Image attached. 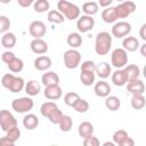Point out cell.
Segmentation results:
<instances>
[{
  "mask_svg": "<svg viewBox=\"0 0 146 146\" xmlns=\"http://www.w3.org/2000/svg\"><path fill=\"white\" fill-rule=\"evenodd\" d=\"M112 34L106 31L97 33L95 39V51L99 56H105L110 52L112 47Z\"/></svg>",
  "mask_w": 146,
  "mask_h": 146,
  "instance_id": "1",
  "label": "cell"
},
{
  "mask_svg": "<svg viewBox=\"0 0 146 146\" xmlns=\"http://www.w3.org/2000/svg\"><path fill=\"white\" fill-rule=\"evenodd\" d=\"M63 113H62V111L59 110V107H56L50 114H49V116L47 117L51 123H54V124H58L59 123V121H60V119L63 117Z\"/></svg>",
  "mask_w": 146,
  "mask_h": 146,
  "instance_id": "40",
  "label": "cell"
},
{
  "mask_svg": "<svg viewBox=\"0 0 146 146\" xmlns=\"http://www.w3.org/2000/svg\"><path fill=\"white\" fill-rule=\"evenodd\" d=\"M14 127H17L16 117L8 110H1V112H0V128H1V130L7 132L9 129H11Z\"/></svg>",
  "mask_w": 146,
  "mask_h": 146,
  "instance_id": "6",
  "label": "cell"
},
{
  "mask_svg": "<svg viewBox=\"0 0 146 146\" xmlns=\"http://www.w3.org/2000/svg\"><path fill=\"white\" fill-rule=\"evenodd\" d=\"M25 84H26V83H25V81H24L23 78L15 75V78H14L13 82L10 83L8 90H9L10 92H13V94H16V92H19V91H22L23 89H25Z\"/></svg>",
  "mask_w": 146,
  "mask_h": 146,
  "instance_id": "26",
  "label": "cell"
},
{
  "mask_svg": "<svg viewBox=\"0 0 146 146\" xmlns=\"http://www.w3.org/2000/svg\"><path fill=\"white\" fill-rule=\"evenodd\" d=\"M51 59L46 55H41L34 59V67L38 71H48L51 67Z\"/></svg>",
  "mask_w": 146,
  "mask_h": 146,
  "instance_id": "17",
  "label": "cell"
},
{
  "mask_svg": "<svg viewBox=\"0 0 146 146\" xmlns=\"http://www.w3.org/2000/svg\"><path fill=\"white\" fill-rule=\"evenodd\" d=\"M112 82L114 86L116 87H122V86H125L129 81V78L124 71V68H116V71H114L112 73Z\"/></svg>",
  "mask_w": 146,
  "mask_h": 146,
  "instance_id": "12",
  "label": "cell"
},
{
  "mask_svg": "<svg viewBox=\"0 0 146 146\" xmlns=\"http://www.w3.org/2000/svg\"><path fill=\"white\" fill-rule=\"evenodd\" d=\"M129 137V135H128V132L125 131V130H123V129H120V130H116L114 133H113V141L116 144V145H119V146H121L122 145V143L127 139Z\"/></svg>",
  "mask_w": 146,
  "mask_h": 146,
  "instance_id": "37",
  "label": "cell"
},
{
  "mask_svg": "<svg viewBox=\"0 0 146 146\" xmlns=\"http://www.w3.org/2000/svg\"><path fill=\"white\" fill-rule=\"evenodd\" d=\"M6 137H8L13 143H16L19 137H21V130L18 127H14L11 129H9L7 132H6Z\"/></svg>",
  "mask_w": 146,
  "mask_h": 146,
  "instance_id": "41",
  "label": "cell"
},
{
  "mask_svg": "<svg viewBox=\"0 0 146 146\" xmlns=\"http://www.w3.org/2000/svg\"><path fill=\"white\" fill-rule=\"evenodd\" d=\"M7 67L11 73H19L24 67V62L21 58L15 57L11 62H9L7 64Z\"/></svg>",
  "mask_w": 146,
  "mask_h": 146,
  "instance_id": "32",
  "label": "cell"
},
{
  "mask_svg": "<svg viewBox=\"0 0 146 146\" xmlns=\"http://www.w3.org/2000/svg\"><path fill=\"white\" fill-rule=\"evenodd\" d=\"M103 145L104 146H114L115 143L114 141H105V143H103Z\"/></svg>",
  "mask_w": 146,
  "mask_h": 146,
  "instance_id": "53",
  "label": "cell"
},
{
  "mask_svg": "<svg viewBox=\"0 0 146 146\" xmlns=\"http://www.w3.org/2000/svg\"><path fill=\"white\" fill-rule=\"evenodd\" d=\"M39 125V117L35 114L29 113L23 117V127L26 130H34Z\"/></svg>",
  "mask_w": 146,
  "mask_h": 146,
  "instance_id": "20",
  "label": "cell"
},
{
  "mask_svg": "<svg viewBox=\"0 0 146 146\" xmlns=\"http://www.w3.org/2000/svg\"><path fill=\"white\" fill-rule=\"evenodd\" d=\"M111 32H112V35L117 38V39L125 38L131 32V24L125 22V21L116 22V23H114Z\"/></svg>",
  "mask_w": 146,
  "mask_h": 146,
  "instance_id": "7",
  "label": "cell"
},
{
  "mask_svg": "<svg viewBox=\"0 0 146 146\" xmlns=\"http://www.w3.org/2000/svg\"><path fill=\"white\" fill-rule=\"evenodd\" d=\"M143 75H144V78L146 79V65H145L144 68H143Z\"/></svg>",
  "mask_w": 146,
  "mask_h": 146,
  "instance_id": "54",
  "label": "cell"
},
{
  "mask_svg": "<svg viewBox=\"0 0 146 146\" xmlns=\"http://www.w3.org/2000/svg\"><path fill=\"white\" fill-rule=\"evenodd\" d=\"M81 64V54L74 49L71 48L64 52V65L68 70L76 68Z\"/></svg>",
  "mask_w": 146,
  "mask_h": 146,
  "instance_id": "4",
  "label": "cell"
},
{
  "mask_svg": "<svg viewBox=\"0 0 146 146\" xmlns=\"http://www.w3.org/2000/svg\"><path fill=\"white\" fill-rule=\"evenodd\" d=\"M105 106H106V108H107L108 111L115 112V111H117V110L121 107V100H120V98L116 97V96H110V95H108V96L105 98Z\"/></svg>",
  "mask_w": 146,
  "mask_h": 146,
  "instance_id": "24",
  "label": "cell"
},
{
  "mask_svg": "<svg viewBox=\"0 0 146 146\" xmlns=\"http://www.w3.org/2000/svg\"><path fill=\"white\" fill-rule=\"evenodd\" d=\"M98 10H99V5L95 1H87L82 5V11L84 13V15L94 16L98 13Z\"/></svg>",
  "mask_w": 146,
  "mask_h": 146,
  "instance_id": "29",
  "label": "cell"
},
{
  "mask_svg": "<svg viewBox=\"0 0 146 146\" xmlns=\"http://www.w3.org/2000/svg\"><path fill=\"white\" fill-rule=\"evenodd\" d=\"M83 145L84 146H98L100 145V141L97 137H95L94 135L87 138H83Z\"/></svg>",
  "mask_w": 146,
  "mask_h": 146,
  "instance_id": "45",
  "label": "cell"
},
{
  "mask_svg": "<svg viewBox=\"0 0 146 146\" xmlns=\"http://www.w3.org/2000/svg\"><path fill=\"white\" fill-rule=\"evenodd\" d=\"M96 74H97L98 78H100L103 80L107 79L110 75H112V67H111V65L107 62H102L100 64L97 65Z\"/></svg>",
  "mask_w": 146,
  "mask_h": 146,
  "instance_id": "21",
  "label": "cell"
},
{
  "mask_svg": "<svg viewBox=\"0 0 146 146\" xmlns=\"http://www.w3.org/2000/svg\"><path fill=\"white\" fill-rule=\"evenodd\" d=\"M140 47L139 41L135 36H125L122 40V48H124L128 52H133Z\"/></svg>",
  "mask_w": 146,
  "mask_h": 146,
  "instance_id": "19",
  "label": "cell"
},
{
  "mask_svg": "<svg viewBox=\"0 0 146 146\" xmlns=\"http://www.w3.org/2000/svg\"><path fill=\"white\" fill-rule=\"evenodd\" d=\"M136 9H137L136 3L130 0H124L116 6V13H117L119 18H125L130 16Z\"/></svg>",
  "mask_w": 146,
  "mask_h": 146,
  "instance_id": "8",
  "label": "cell"
},
{
  "mask_svg": "<svg viewBox=\"0 0 146 146\" xmlns=\"http://www.w3.org/2000/svg\"><path fill=\"white\" fill-rule=\"evenodd\" d=\"M47 19L48 22L52 23V24H62L65 19V16L57 9V10H49L48 15H47Z\"/></svg>",
  "mask_w": 146,
  "mask_h": 146,
  "instance_id": "31",
  "label": "cell"
},
{
  "mask_svg": "<svg viewBox=\"0 0 146 146\" xmlns=\"http://www.w3.org/2000/svg\"><path fill=\"white\" fill-rule=\"evenodd\" d=\"M117 1H120V2H122V1H124V0H117Z\"/></svg>",
  "mask_w": 146,
  "mask_h": 146,
  "instance_id": "56",
  "label": "cell"
},
{
  "mask_svg": "<svg viewBox=\"0 0 146 146\" xmlns=\"http://www.w3.org/2000/svg\"><path fill=\"white\" fill-rule=\"evenodd\" d=\"M80 98H81V97L79 96V94H76V92H74V91H70V92L65 94V96H64V103H65L67 106L72 107Z\"/></svg>",
  "mask_w": 146,
  "mask_h": 146,
  "instance_id": "39",
  "label": "cell"
},
{
  "mask_svg": "<svg viewBox=\"0 0 146 146\" xmlns=\"http://www.w3.org/2000/svg\"><path fill=\"white\" fill-rule=\"evenodd\" d=\"M127 90L131 95H135V94H144V91H145V84L138 78L137 79H132V80H129L128 81V83H127Z\"/></svg>",
  "mask_w": 146,
  "mask_h": 146,
  "instance_id": "14",
  "label": "cell"
},
{
  "mask_svg": "<svg viewBox=\"0 0 146 146\" xmlns=\"http://www.w3.org/2000/svg\"><path fill=\"white\" fill-rule=\"evenodd\" d=\"M43 95L49 100H57L63 96V90L59 87V84H51L44 87Z\"/></svg>",
  "mask_w": 146,
  "mask_h": 146,
  "instance_id": "11",
  "label": "cell"
},
{
  "mask_svg": "<svg viewBox=\"0 0 146 146\" xmlns=\"http://www.w3.org/2000/svg\"><path fill=\"white\" fill-rule=\"evenodd\" d=\"M35 1H36V0H17L18 5H19L21 7H23V8H27V7H30V6L33 5Z\"/></svg>",
  "mask_w": 146,
  "mask_h": 146,
  "instance_id": "47",
  "label": "cell"
},
{
  "mask_svg": "<svg viewBox=\"0 0 146 146\" xmlns=\"http://www.w3.org/2000/svg\"><path fill=\"white\" fill-rule=\"evenodd\" d=\"M16 41H17L16 35L13 32H9V31L6 32V33H3L2 36H1V46L3 48H6V49L14 48L15 44H16Z\"/></svg>",
  "mask_w": 146,
  "mask_h": 146,
  "instance_id": "23",
  "label": "cell"
},
{
  "mask_svg": "<svg viewBox=\"0 0 146 146\" xmlns=\"http://www.w3.org/2000/svg\"><path fill=\"white\" fill-rule=\"evenodd\" d=\"M139 51H140V54H141L144 57H146V42L139 47Z\"/></svg>",
  "mask_w": 146,
  "mask_h": 146,
  "instance_id": "52",
  "label": "cell"
},
{
  "mask_svg": "<svg viewBox=\"0 0 146 146\" xmlns=\"http://www.w3.org/2000/svg\"><path fill=\"white\" fill-rule=\"evenodd\" d=\"M94 91H95L96 96L102 97V98H106L110 95V92H111V86H110L108 82H106L105 80L102 79L100 81L95 83Z\"/></svg>",
  "mask_w": 146,
  "mask_h": 146,
  "instance_id": "13",
  "label": "cell"
},
{
  "mask_svg": "<svg viewBox=\"0 0 146 146\" xmlns=\"http://www.w3.org/2000/svg\"><path fill=\"white\" fill-rule=\"evenodd\" d=\"M78 133L82 138H87V137L92 136L94 135V125H92V123L89 122V121L81 122L79 124V128H78Z\"/></svg>",
  "mask_w": 146,
  "mask_h": 146,
  "instance_id": "22",
  "label": "cell"
},
{
  "mask_svg": "<svg viewBox=\"0 0 146 146\" xmlns=\"http://www.w3.org/2000/svg\"><path fill=\"white\" fill-rule=\"evenodd\" d=\"M29 32L33 39H42L47 33L46 24L41 21H33L29 26Z\"/></svg>",
  "mask_w": 146,
  "mask_h": 146,
  "instance_id": "10",
  "label": "cell"
},
{
  "mask_svg": "<svg viewBox=\"0 0 146 146\" xmlns=\"http://www.w3.org/2000/svg\"><path fill=\"white\" fill-rule=\"evenodd\" d=\"M130 104H131L132 108H135V110H141L146 105V99H145V97H144L143 94H135L131 97Z\"/></svg>",
  "mask_w": 146,
  "mask_h": 146,
  "instance_id": "30",
  "label": "cell"
},
{
  "mask_svg": "<svg viewBox=\"0 0 146 146\" xmlns=\"http://www.w3.org/2000/svg\"><path fill=\"white\" fill-rule=\"evenodd\" d=\"M57 9L65 16L68 21H74L80 17L81 9L79 6L67 1V0H58L57 2Z\"/></svg>",
  "mask_w": 146,
  "mask_h": 146,
  "instance_id": "2",
  "label": "cell"
},
{
  "mask_svg": "<svg viewBox=\"0 0 146 146\" xmlns=\"http://www.w3.org/2000/svg\"><path fill=\"white\" fill-rule=\"evenodd\" d=\"M56 107H58L57 106V104L55 103V102H46V103H43L42 105H41V107H40V113H41V115L43 116V117H48L49 116V114L56 108Z\"/></svg>",
  "mask_w": 146,
  "mask_h": 146,
  "instance_id": "35",
  "label": "cell"
},
{
  "mask_svg": "<svg viewBox=\"0 0 146 146\" xmlns=\"http://www.w3.org/2000/svg\"><path fill=\"white\" fill-rule=\"evenodd\" d=\"M139 36L146 42V23L140 26V29H139Z\"/></svg>",
  "mask_w": 146,
  "mask_h": 146,
  "instance_id": "49",
  "label": "cell"
},
{
  "mask_svg": "<svg viewBox=\"0 0 146 146\" xmlns=\"http://www.w3.org/2000/svg\"><path fill=\"white\" fill-rule=\"evenodd\" d=\"M15 57H16L15 54H14L13 51H10V50H6V51H3L2 55H1V59H2V62L6 63V64H8L9 62H11Z\"/></svg>",
  "mask_w": 146,
  "mask_h": 146,
  "instance_id": "46",
  "label": "cell"
},
{
  "mask_svg": "<svg viewBox=\"0 0 146 146\" xmlns=\"http://www.w3.org/2000/svg\"><path fill=\"white\" fill-rule=\"evenodd\" d=\"M111 64L115 68H124L128 65V51L124 48H116L111 54Z\"/></svg>",
  "mask_w": 146,
  "mask_h": 146,
  "instance_id": "3",
  "label": "cell"
},
{
  "mask_svg": "<svg viewBox=\"0 0 146 146\" xmlns=\"http://www.w3.org/2000/svg\"><path fill=\"white\" fill-rule=\"evenodd\" d=\"M34 106V102L31 97H21L11 102V108L17 113H27Z\"/></svg>",
  "mask_w": 146,
  "mask_h": 146,
  "instance_id": "5",
  "label": "cell"
},
{
  "mask_svg": "<svg viewBox=\"0 0 146 146\" xmlns=\"http://www.w3.org/2000/svg\"><path fill=\"white\" fill-rule=\"evenodd\" d=\"M96 72H91V71H81L80 73V81L83 86L89 87L91 84L95 83L96 80Z\"/></svg>",
  "mask_w": 146,
  "mask_h": 146,
  "instance_id": "25",
  "label": "cell"
},
{
  "mask_svg": "<svg viewBox=\"0 0 146 146\" xmlns=\"http://www.w3.org/2000/svg\"><path fill=\"white\" fill-rule=\"evenodd\" d=\"M67 44L71 47V48H79L81 44H82V36L80 34V32H72L67 35Z\"/></svg>",
  "mask_w": 146,
  "mask_h": 146,
  "instance_id": "27",
  "label": "cell"
},
{
  "mask_svg": "<svg viewBox=\"0 0 146 146\" xmlns=\"http://www.w3.org/2000/svg\"><path fill=\"white\" fill-rule=\"evenodd\" d=\"M121 146H135V140H133L132 138L128 137V138L122 143V145H121Z\"/></svg>",
  "mask_w": 146,
  "mask_h": 146,
  "instance_id": "51",
  "label": "cell"
},
{
  "mask_svg": "<svg viewBox=\"0 0 146 146\" xmlns=\"http://www.w3.org/2000/svg\"><path fill=\"white\" fill-rule=\"evenodd\" d=\"M113 1H114V0H98V5H99V7L107 8V7H110V6L112 5Z\"/></svg>",
  "mask_w": 146,
  "mask_h": 146,
  "instance_id": "50",
  "label": "cell"
},
{
  "mask_svg": "<svg viewBox=\"0 0 146 146\" xmlns=\"http://www.w3.org/2000/svg\"><path fill=\"white\" fill-rule=\"evenodd\" d=\"M72 107H73V110H74L75 112H78V113H86V112H88V110H89V103H88L86 99L80 98Z\"/></svg>",
  "mask_w": 146,
  "mask_h": 146,
  "instance_id": "38",
  "label": "cell"
},
{
  "mask_svg": "<svg viewBox=\"0 0 146 146\" xmlns=\"http://www.w3.org/2000/svg\"><path fill=\"white\" fill-rule=\"evenodd\" d=\"M14 78H15V75H14L13 73H6V74H3L2 79H1V84H2V87H5L6 89H8L9 86H10V83L13 82Z\"/></svg>",
  "mask_w": 146,
  "mask_h": 146,
  "instance_id": "44",
  "label": "cell"
},
{
  "mask_svg": "<svg viewBox=\"0 0 146 146\" xmlns=\"http://www.w3.org/2000/svg\"><path fill=\"white\" fill-rule=\"evenodd\" d=\"M58 125H59V129L63 132H68V131H71V129L73 127V120H72V117L70 115L64 114L63 117L60 119Z\"/></svg>",
  "mask_w": 146,
  "mask_h": 146,
  "instance_id": "33",
  "label": "cell"
},
{
  "mask_svg": "<svg viewBox=\"0 0 146 146\" xmlns=\"http://www.w3.org/2000/svg\"><path fill=\"white\" fill-rule=\"evenodd\" d=\"M95 26V19L92 16L89 15H82L76 21V29L80 33H87L91 31Z\"/></svg>",
  "mask_w": 146,
  "mask_h": 146,
  "instance_id": "9",
  "label": "cell"
},
{
  "mask_svg": "<svg viewBox=\"0 0 146 146\" xmlns=\"http://www.w3.org/2000/svg\"><path fill=\"white\" fill-rule=\"evenodd\" d=\"M15 143H13L8 137H1V139H0V145H2V146H13Z\"/></svg>",
  "mask_w": 146,
  "mask_h": 146,
  "instance_id": "48",
  "label": "cell"
},
{
  "mask_svg": "<svg viewBox=\"0 0 146 146\" xmlns=\"http://www.w3.org/2000/svg\"><path fill=\"white\" fill-rule=\"evenodd\" d=\"M97 65L95 64V62L92 60H84L81 64V71H91V72H96Z\"/></svg>",
  "mask_w": 146,
  "mask_h": 146,
  "instance_id": "43",
  "label": "cell"
},
{
  "mask_svg": "<svg viewBox=\"0 0 146 146\" xmlns=\"http://www.w3.org/2000/svg\"><path fill=\"white\" fill-rule=\"evenodd\" d=\"M124 71L129 78V80H132V79H137L139 78L140 75V68L138 67V65L136 64H129L124 67Z\"/></svg>",
  "mask_w": 146,
  "mask_h": 146,
  "instance_id": "34",
  "label": "cell"
},
{
  "mask_svg": "<svg viewBox=\"0 0 146 146\" xmlns=\"http://www.w3.org/2000/svg\"><path fill=\"white\" fill-rule=\"evenodd\" d=\"M102 19L107 23V24H112L115 23L119 19L117 13H116V7H107L102 11Z\"/></svg>",
  "mask_w": 146,
  "mask_h": 146,
  "instance_id": "16",
  "label": "cell"
},
{
  "mask_svg": "<svg viewBox=\"0 0 146 146\" xmlns=\"http://www.w3.org/2000/svg\"><path fill=\"white\" fill-rule=\"evenodd\" d=\"M88 1H92V0H88Z\"/></svg>",
  "mask_w": 146,
  "mask_h": 146,
  "instance_id": "57",
  "label": "cell"
},
{
  "mask_svg": "<svg viewBox=\"0 0 146 146\" xmlns=\"http://www.w3.org/2000/svg\"><path fill=\"white\" fill-rule=\"evenodd\" d=\"M10 24H11L10 19L7 16H5V15L0 16V32H1V34L8 32L9 27H10Z\"/></svg>",
  "mask_w": 146,
  "mask_h": 146,
  "instance_id": "42",
  "label": "cell"
},
{
  "mask_svg": "<svg viewBox=\"0 0 146 146\" xmlns=\"http://www.w3.org/2000/svg\"><path fill=\"white\" fill-rule=\"evenodd\" d=\"M41 82L44 87L51 84H59V76L54 71H46V73H43L41 76Z\"/></svg>",
  "mask_w": 146,
  "mask_h": 146,
  "instance_id": "18",
  "label": "cell"
},
{
  "mask_svg": "<svg viewBox=\"0 0 146 146\" xmlns=\"http://www.w3.org/2000/svg\"><path fill=\"white\" fill-rule=\"evenodd\" d=\"M40 90H41V86L35 80H30L25 84V92L29 96H36V95H39Z\"/></svg>",
  "mask_w": 146,
  "mask_h": 146,
  "instance_id": "28",
  "label": "cell"
},
{
  "mask_svg": "<svg viewBox=\"0 0 146 146\" xmlns=\"http://www.w3.org/2000/svg\"><path fill=\"white\" fill-rule=\"evenodd\" d=\"M31 50L36 55H43L48 51V43L43 39H33L30 43Z\"/></svg>",
  "mask_w": 146,
  "mask_h": 146,
  "instance_id": "15",
  "label": "cell"
},
{
  "mask_svg": "<svg viewBox=\"0 0 146 146\" xmlns=\"http://www.w3.org/2000/svg\"><path fill=\"white\" fill-rule=\"evenodd\" d=\"M10 1H11V0H0V2H1V3H5V5H6V3H9Z\"/></svg>",
  "mask_w": 146,
  "mask_h": 146,
  "instance_id": "55",
  "label": "cell"
},
{
  "mask_svg": "<svg viewBox=\"0 0 146 146\" xmlns=\"http://www.w3.org/2000/svg\"><path fill=\"white\" fill-rule=\"evenodd\" d=\"M33 8L36 13L39 14H42V13H46V11H49V8H50V3L48 0H36L34 3H33Z\"/></svg>",
  "mask_w": 146,
  "mask_h": 146,
  "instance_id": "36",
  "label": "cell"
}]
</instances>
